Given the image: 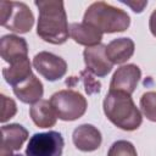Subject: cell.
Segmentation results:
<instances>
[{"label": "cell", "instance_id": "7a4b0ae2", "mask_svg": "<svg viewBox=\"0 0 156 156\" xmlns=\"http://www.w3.org/2000/svg\"><path fill=\"white\" fill-rule=\"evenodd\" d=\"M102 107L107 119L119 129L132 132L141 126V112L135 106L132 95L127 93L108 90L104 99Z\"/></svg>", "mask_w": 156, "mask_h": 156}, {"label": "cell", "instance_id": "6da1fadb", "mask_svg": "<svg viewBox=\"0 0 156 156\" xmlns=\"http://www.w3.org/2000/svg\"><path fill=\"white\" fill-rule=\"evenodd\" d=\"M34 5L39 11L37 24V34L39 38L54 45L66 43L69 35V27L63 1L39 0L34 1Z\"/></svg>", "mask_w": 156, "mask_h": 156}, {"label": "cell", "instance_id": "9c48e42d", "mask_svg": "<svg viewBox=\"0 0 156 156\" xmlns=\"http://www.w3.org/2000/svg\"><path fill=\"white\" fill-rule=\"evenodd\" d=\"M83 58L87 71L96 77H105L112 71L113 65L106 56V45L104 44L84 49Z\"/></svg>", "mask_w": 156, "mask_h": 156}, {"label": "cell", "instance_id": "ba28073f", "mask_svg": "<svg viewBox=\"0 0 156 156\" xmlns=\"http://www.w3.org/2000/svg\"><path fill=\"white\" fill-rule=\"evenodd\" d=\"M140 78H141V71L136 65L128 63V65L121 66L119 68H117V71L112 76V79L110 83V90L123 91L132 95Z\"/></svg>", "mask_w": 156, "mask_h": 156}, {"label": "cell", "instance_id": "7c38bea8", "mask_svg": "<svg viewBox=\"0 0 156 156\" xmlns=\"http://www.w3.org/2000/svg\"><path fill=\"white\" fill-rule=\"evenodd\" d=\"M0 54L2 60L9 63L28 57V45L26 39L15 34L4 35L0 40Z\"/></svg>", "mask_w": 156, "mask_h": 156}, {"label": "cell", "instance_id": "2e32d148", "mask_svg": "<svg viewBox=\"0 0 156 156\" xmlns=\"http://www.w3.org/2000/svg\"><path fill=\"white\" fill-rule=\"evenodd\" d=\"M32 74V65L28 57L16 60L11 62L9 67L2 68V77L12 88L28 79Z\"/></svg>", "mask_w": 156, "mask_h": 156}, {"label": "cell", "instance_id": "30bf717a", "mask_svg": "<svg viewBox=\"0 0 156 156\" xmlns=\"http://www.w3.org/2000/svg\"><path fill=\"white\" fill-rule=\"evenodd\" d=\"M1 135L0 156H13V151H18L28 139V130L18 123L4 124Z\"/></svg>", "mask_w": 156, "mask_h": 156}, {"label": "cell", "instance_id": "d6986e66", "mask_svg": "<svg viewBox=\"0 0 156 156\" xmlns=\"http://www.w3.org/2000/svg\"><path fill=\"white\" fill-rule=\"evenodd\" d=\"M107 156H138L135 146L128 140L115 141L107 152Z\"/></svg>", "mask_w": 156, "mask_h": 156}, {"label": "cell", "instance_id": "52a82bcc", "mask_svg": "<svg viewBox=\"0 0 156 156\" xmlns=\"http://www.w3.org/2000/svg\"><path fill=\"white\" fill-rule=\"evenodd\" d=\"M33 67L49 82L61 79L67 72V62L49 51H40L33 57Z\"/></svg>", "mask_w": 156, "mask_h": 156}, {"label": "cell", "instance_id": "ffe728a7", "mask_svg": "<svg viewBox=\"0 0 156 156\" xmlns=\"http://www.w3.org/2000/svg\"><path fill=\"white\" fill-rule=\"evenodd\" d=\"M1 99H2V116H1V122L5 123L7 122L10 118H12L16 112H17V105L15 102V100L7 98L5 94H1Z\"/></svg>", "mask_w": 156, "mask_h": 156}, {"label": "cell", "instance_id": "603a6c76", "mask_svg": "<svg viewBox=\"0 0 156 156\" xmlns=\"http://www.w3.org/2000/svg\"><path fill=\"white\" fill-rule=\"evenodd\" d=\"M149 29H150L151 34L156 38V9L150 15V18H149Z\"/></svg>", "mask_w": 156, "mask_h": 156}, {"label": "cell", "instance_id": "7402d4cb", "mask_svg": "<svg viewBox=\"0 0 156 156\" xmlns=\"http://www.w3.org/2000/svg\"><path fill=\"white\" fill-rule=\"evenodd\" d=\"M122 4H124V5L129 6V7H132V10H133L134 12L140 13V12L144 10V7L147 5V1H136V2H134V1H122Z\"/></svg>", "mask_w": 156, "mask_h": 156}, {"label": "cell", "instance_id": "ac0fdd59", "mask_svg": "<svg viewBox=\"0 0 156 156\" xmlns=\"http://www.w3.org/2000/svg\"><path fill=\"white\" fill-rule=\"evenodd\" d=\"M143 115L151 122H156V91H146L140 98Z\"/></svg>", "mask_w": 156, "mask_h": 156}, {"label": "cell", "instance_id": "9a60e30c", "mask_svg": "<svg viewBox=\"0 0 156 156\" xmlns=\"http://www.w3.org/2000/svg\"><path fill=\"white\" fill-rule=\"evenodd\" d=\"M135 44L130 38H117L106 45V56L112 65L127 62L134 54Z\"/></svg>", "mask_w": 156, "mask_h": 156}, {"label": "cell", "instance_id": "e0dca14e", "mask_svg": "<svg viewBox=\"0 0 156 156\" xmlns=\"http://www.w3.org/2000/svg\"><path fill=\"white\" fill-rule=\"evenodd\" d=\"M29 116L34 124L39 128H51L56 124L57 116L55 115L50 101L40 100L29 107Z\"/></svg>", "mask_w": 156, "mask_h": 156}, {"label": "cell", "instance_id": "3957f363", "mask_svg": "<svg viewBox=\"0 0 156 156\" xmlns=\"http://www.w3.org/2000/svg\"><path fill=\"white\" fill-rule=\"evenodd\" d=\"M83 22L93 26L102 34H110L128 29L130 17L122 9L115 7L105 1H96L85 10Z\"/></svg>", "mask_w": 156, "mask_h": 156}, {"label": "cell", "instance_id": "4fadbf2b", "mask_svg": "<svg viewBox=\"0 0 156 156\" xmlns=\"http://www.w3.org/2000/svg\"><path fill=\"white\" fill-rule=\"evenodd\" d=\"M69 35L77 44L84 45L87 48L96 46L101 44V40H102V33L85 22L71 23Z\"/></svg>", "mask_w": 156, "mask_h": 156}, {"label": "cell", "instance_id": "277c9868", "mask_svg": "<svg viewBox=\"0 0 156 156\" xmlns=\"http://www.w3.org/2000/svg\"><path fill=\"white\" fill-rule=\"evenodd\" d=\"M50 105L58 119L71 122L80 118L88 107L87 99L72 89L58 90L50 98Z\"/></svg>", "mask_w": 156, "mask_h": 156}, {"label": "cell", "instance_id": "8fae6325", "mask_svg": "<svg viewBox=\"0 0 156 156\" xmlns=\"http://www.w3.org/2000/svg\"><path fill=\"white\" fill-rule=\"evenodd\" d=\"M72 140L74 146L84 152H91L100 147L102 143V136L100 130L93 124H80L72 134Z\"/></svg>", "mask_w": 156, "mask_h": 156}, {"label": "cell", "instance_id": "8992f818", "mask_svg": "<svg viewBox=\"0 0 156 156\" xmlns=\"http://www.w3.org/2000/svg\"><path fill=\"white\" fill-rule=\"evenodd\" d=\"M63 146L65 140L58 132L35 133L28 141L26 156H61Z\"/></svg>", "mask_w": 156, "mask_h": 156}, {"label": "cell", "instance_id": "5bb4252c", "mask_svg": "<svg viewBox=\"0 0 156 156\" xmlns=\"http://www.w3.org/2000/svg\"><path fill=\"white\" fill-rule=\"evenodd\" d=\"M13 94L23 104H35L41 100L44 94V87L40 79L32 74L28 79L13 87Z\"/></svg>", "mask_w": 156, "mask_h": 156}, {"label": "cell", "instance_id": "44dd1931", "mask_svg": "<svg viewBox=\"0 0 156 156\" xmlns=\"http://www.w3.org/2000/svg\"><path fill=\"white\" fill-rule=\"evenodd\" d=\"M82 77L84 78V87H85V91L88 94H93V93H99L100 91V83L94 80V78L91 77L90 72L88 71H83L82 73Z\"/></svg>", "mask_w": 156, "mask_h": 156}, {"label": "cell", "instance_id": "5b68a950", "mask_svg": "<svg viewBox=\"0 0 156 156\" xmlns=\"http://www.w3.org/2000/svg\"><path fill=\"white\" fill-rule=\"evenodd\" d=\"M1 26L20 34L28 33L34 24L32 10L18 1H1Z\"/></svg>", "mask_w": 156, "mask_h": 156}]
</instances>
